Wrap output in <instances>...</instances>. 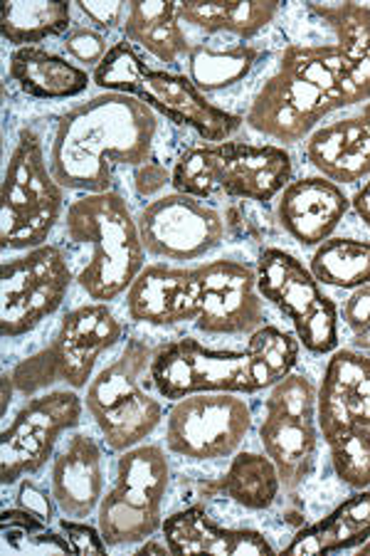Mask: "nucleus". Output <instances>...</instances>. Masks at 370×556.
Here are the masks:
<instances>
[{
  "label": "nucleus",
  "mask_w": 370,
  "mask_h": 556,
  "mask_svg": "<svg viewBox=\"0 0 370 556\" xmlns=\"http://www.w3.org/2000/svg\"><path fill=\"white\" fill-rule=\"evenodd\" d=\"M92 79L106 92L139 97L156 114H164L180 127H191L210 143L228 141L242 127L238 114L215 106L188 77L151 70L129 40L112 45Z\"/></svg>",
  "instance_id": "0eeeda50"
},
{
  "label": "nucleus",
  "mask_w": 370,
  "mask_h": 556,
  "mask_svg": "<svg viewBox=\"0 0 370 556\" xmlns=\"http://www.w3.org/2000/svg\"><path fill=\"white\" fill-rule=\"evenodd\" d=\"M15 391H17V389H15L13 374H5V376H3V416L8 414V406H11Z\"/></svg>",
  "instance_id": "a19ab883"
},
{
  "label": "nucleus",
  "mask_w": 370,
  "mask_h": 556,
  "mask_svg": "<svg viewBox=\"0 0 370 556\" xmlns=\"http://www.w3.org/2000/svg\"><path fill=\"white\" fill-rule=\"evenodd\" d=\"M65 195L44 161L42 141L33 129L17 134L15 149L3 178V213H0V240L3 250L28 253L40 245L62 218Z\"/></svg>",
  "instance_id": "9d476101"
},
{
  "label": "nucleus",
  "mask_w": 370,
  "mask_h": 556,
  "mask_svg": "<svg viewBox=\"0 0 370 556\" xmlns=\"http://www.w3.org/2000/svg\"><path fill=\"white\" fill-rule=\"evenodd\" d=\"M156 134L158 116L139 97H92L60 119L50 149L52 176L69 191H114L116 168L149 164Z\"/></svg>",
  "instance_id": "f03ea898"
},
{
  "label": "nucleus",
  "mask_w": 370,
  "mask_h": 556,
  "mask_svg": "<svg viewBox=\"0 0 370 556\" xmlns=\"http://www.w3.org/2000/svg\"><path fill=\"white\" fill-rule=\"evenodd\" d=\"M85 399L75 389L44 391L17 410L3 430L0 457H3V485L38 475L55 455L60 438L75 430L82 420Z\"/></svg>",
  "instance_id": "dca6fc26"
},
{
  "label": "nucleus",
  "mask_w": 370,
  "mask_h": 556,
  "mask_svg": "<svg viewBox=\"0 0 370 556\" xmlns=\"http://www.w3.org/2000/svg\"><path fill=\"white\" fill-rule=\"evenodd\" d=\"M311 13L336 33V48L346 75L348 104L370 102V8L360 3L311 5Z\"/></svg>",
  "instance_id": "5701e85b"
},
{
  "label": "nucleus",
  "mask_w": 370,
  "mask_h": 556,
  "mask_svg": "<svg viewBox=\"0 0 370 556\" xmlns=\"http://www.w3.org/2000/svg\"><path fill=\"white\" fill-rule=\"evenodd\" d=\"M137 220L146 255L170 263H191L213 253L225 238L220 213L178 191L151 201Z\"/></svg>",
  "instance_id": "f3484780"
},
{
  "label": "nucleus",
  "mask_w": 370,
  "mask_h": 556,
  "mask_svg": "<svg viewBox=\"0 0 370 556\" xmlns=\"http://www.w3.org/2000/svg\"><path fill=\"white\" fill-rule=\"evenodd\" d=\"M139 552H141V554H151V552H158V554H168V552H170V546L166 544V540H164V544H158L156 540H153V536H149V540H146V544H143Z\"/></svg>",
  "instance_id": "79ce46f5"
},
{
  "label": "nucleus",
  "mask_w": 370,
  "mask_h": 556,
  "mask_svg": "<svg viewBox=\"0 0 370 556\" xmlns=\"http://www.w3.org/2000/svg\"><path fill=\"white\" fill-rule=\"evenodd\" d=\"M11 77L23 92L38 100H69L89 87L87 72L42 48H17L11 55Z\"/></svg>",
  "instance_id": "393cba45"
},
{
  "label": "nucleus",
  "mask_w": 370,
  "mask_h": 556,
  "mask_svg": "<svg viewBox=\"0 0 370 556\" xmlns=\"http://www.w3.org/2000/svg\"><path fill=\"white\" fill-rule=\"evenodd\" d=\"M257 290L294 325V337L311 354H331L339 346V307L299 257L269 248L257 260Z\"/></svg>",
  "instance_id": "f8f14e48"
},
{
  "label": "nucleus",
  "mask_w": 370,
  "mask_h": 556,
  "mask_svg": "<svg viewBox=\"0 0 370 556\" xmlns=\"http://www.w3.org/2000/svg\"><path fill=\"white\" fill-rule=\"evenodd\" d=\"M225 497L238 502L245 509H269L282 490L277 465L267 453L238 451L225 478L218 482Z\"/></svg>",
  "instance_id": "cd10ccee"
},
{
  "label": "nucleus",
  "mask_w": 370,
  "mask_h": 556,
  "mask_svg": "<svg viewBox=\"0 0 370 556\" xmlns=\"http://www.w3.org/2000/svg\"><path fill=\"white\" fill-rule=\"evenodd\" d=\"M356 346H368L370 349V331L363 337H356Z\"/></svg>",
  "instance_id": "37998d69"
},
{
  "label": "nucleus",
  "mask_w": 370,
  "mask_h": 556,
  "mask_svg": "<svg viewBox=\"0 0 370 556\" xmlns=\"http://www.w3.org/2000/svg\"><path fill=\"white\" fill-rule=\"evenodd\" d=\"M299 339L275 325L252 331L245 349H210L193 337L161 344L153 352L149 379L164 399L178 401L191 393H252L269 391L294 371Z\"/></svg>",
  "instance_id": "7ed1b4c3"
},
{
  "label": "nucleus",
  "mask_w": 370,
  "mask_h": 556,
  "mask_svg": "<svg viewBox=\"0 0 370 556\" xmlns=\"http://www.w3.org/2000/svg\"><path fill=\"white\" fill-rule=\"evenodd\" d=\"M188 79L207 92H222L245 79L257 62V50L250 45H232V48H210V45H193L188 52Z\"/></svg>",
  "instance_id": "c756f323"
},
{
  "label": "nucleus",
  "mask_w": 370,
  "mask_h": 556,
  "mask_svg": "<svg viewBox=\"0 0 370 556\" xmlns=\"http://www.w3.org/2000/svg\"><path fill=\"white\" fill-rule=\"evenodd\" d=\"M166 184H170V174L164 166H158L156 161H149V164L137 168V181H133V188H137V193L143 195V199L158 193Z\"/></svg>",
  "instance_id": "58836bf2"
},
{
  "label": "nucleus",
  "mask_w": 370,
  "mask_h": 556,
  "mask_svg": "<svg viewBox=\"0 0 370 556\" xmlns=\"http://www.w3.org/2000/svg\"><path fill=\"white\" fill-rule=\"evenodd\" d=\"M180 3H131L129 17H126L124 33L126 40L139 45L149 55L174 65L180 58H188L193 45L188 42V35L180 25Z\"/></svg>",
  "instance_id": "a878e982"
},
{
  "label": "nucleus",
  "mask_w": 370,
  "mask_h": 556,
  "mask_svg": "<svg viewBox=\"0 0 370 556\" xmlns=\"http://www.w3.org/2000/svg\"><path fill=\"white\" fill-rule=\"evenodd\" d=\"M124 327L106 302L82 304L62 317L55 339L40 352L23 358L11 371L23 396L52 391L58 386L87 389L99 356L122 342Z\"/></svg>",
  "instance_id": "6e6552de"
},
{
  "label": "nucleus",
  "mask_w": 370,
  "mask_h": 556,
  "mask_svg": "<svg viewBox=\"0 0 370 556\" xmlns=\"http://www.w3.org/2000/svg\"><path fill=\"white\" fill-rule=\"evenodd\" d=\"M279 13V3H232V0H218V3H180V21L195 30L207 35L228 33L240 40H252L275 23Z\"/></svg>",
  "instance_id": "bb28decb"
},
{
  "label": "nucleus",
  "mask_w": 370,
  "mask_h": 556,
  "mask_svg": "<svg viewBox=\"0 0 370 556\" xmlns=\"http://www.w3.org/2000/svg\"><path fill=\"white\" fill-rule=\"evenodd\" d=\"M370 540V488L356 490V495L343 500L341 505L319 522L304 527L284 546V554H339L356 552Z\"/></svg>",
  "instance_id": "b1692460"
},
{
  "label": "nucleus",
  "mask_w": 370,
  "mask_h": 556,
  "mask_svg": "<svg viewBox=\"0 0 370 556\" xmlns=\"http://www.w3.org/2000/svg\"><path fill=\"white\" fill-rule=\"evenodd\" d=\"M0 525H3L5 544L15 542V549H21V540H28L30 534L48 529V525H44L42 519H38L35 515H30V513H25L23 507L5 509L3 519H0Z\"/></svg>",
  "instance_id": "e433bc0d"
},
{
  "label": "nucleus",
  "mask_w": 370,
  "mask_h": 556,
  "mask_svg": "<svg viewBox=\"0 0 370 556\" xmlns=\"http://www.w3.org/2000/svg\"><path fill=\"white\" fill-rule=\"evenodd\" d=\"M72 267L58 245H40L0 267V334H30L65 302Z\"/></svg>",
  "instance_id": "4468645a"
},
{
  "label": "nucleus",
  "mask_w": 370,
  "mask_h": 556,
  "mask_svg": "<svg viewBox=\"0 0 370 556\" xmlns=\"http://www.w3.org/2000/svg\"><path fill=\"white\" fill-rule=\"evenodd\" d=\"M126 309L139 325H193L210 337H250L265 325L257 270L220 257L195 267L146 265L126 292Z\"/></svg>",
  "instance_id": "f257e3e1"
},
{
  "label": "nucleus",
  "mask_w": 370,
  "mask_h": 556,
  "mask_svg": "<svg viewBox=\"0 0 370 556\" xmlns=\"http://www.w3.org/2000/svg\"><path fill=\"white\" fill-rule=\"evenodd\" d=\"M336 478L350 490L370 488V426H346L323 435Z\"/></svg>",
  "instance_id": "2f4dec72"
},
{
  "label": "nucleus",
  "mask_w": 370,
  "mask_h": 556,
  "mask_svg": "<svg viewBox=\"0 0 370 556\" xmlns=\"http://www.w3.org/2000/svg\"><path fill=\"white\" fill-rule=\"evenodd\" d=\"M350 201L327 176H306L279 193L277 218L296 243L319 248L341 226Z\"/></svg>",
  "instance_id": "6ab92c4d"
},
{
  "label": "nucleus",
  "mask_w": 370,
  "mask_h": 556,
  "mask_svg": "<svg viewBox=\"0 0 370 556\" xmlns=\"http://www.w3.org/2000/svg\"><path fill=\"white\" fill-rule=\"evenodd\" d=\"M65 228L72 243L92 248L77 275V285L89 298L112 302L131 290L146 267V248L122 193H85L67 208Z\"/></svg>",
  "instance_id": "39448f33"
},
{
  "label": "nucleus",
  "mask_w": 370,
  "mask_h": 556,
  "mask_svg": "<svg viewBox=\"0 0 370 556\" xmlns=\"http://www.w3.org/2000/svg\"><path fill=\"white\" fill-rule=\"evenodd\" d=\"M69 3H5L0 28L17 48H38L42 40L67 35L72 28Z\"/></svg>",
  "instance_id": "7c9ffc66"
},
{
  "label": "nucleus",
  "mask_w": 370,
  "mask_h": 556,
  "mask_svg": "<svg viewBox=\"0 0 370 556\" xmlns=\"http://www.w3.org/2000/svg\"><path fill=\"white\" fill-rule=\"evenodd\" d=\"M60 529L75 554H106V549H110V544L104 542L99 527L94 529L85 522H79V519L65 517L60 519Z\"/></svg>",
  "instance_id": "72a5a7b5"
},
{
  "label": "nucleus",
  "mask_w": 370,
  "mask_h": 556,
  "mask_svg": "<svg viewBox=\"0 0 370 556\" xmlns=\"http://www.w3.org/2000/svg\"><path fill=\"white\" fill-rule=\"evenodd\" d=\"M50 490L58 509L69 519L94 515L104 497L102 447L92 435H72L50 472Z\"/></svg>",
  "instance_id": "412c9836"
},
{
  "label": "nucleus",
  "mask_w": 370,
  "mask_h": 556,
  "mask_svg": "<svg viewBox=\"0 0 370 556\" xmlns=\"http://www.w3.org/2000/svg\"><path fill=\"white\" fill-rule=\"evenodd\" d=\"M319 435L314 383L292 371L269 389L259 426L261 447L272 457L286 490L299 488L314 472Z\"/></svg>",
  "instance_id": "ddd939ff"
},
{
  "label": "nucleus",
  "mask_w": 370,
  "mask_h": 556,
  "mask_svg": "<svg viewBox=\"0 0 370 556\" xmlns=\"http://www.w3.org/2000/svg\"><path fill=\"white\" fill-rule=\"evenodd\" d=\"M294 164L286 149L272 143H203L186 151L170 172V186L193 199L228 193L232 199L272 201L292 184Z\"/></svg>",
  "instance_id": "423d86ee"
},
{
  "label": "nucleus",
  "mask_w": 370,
  "mask_h": 556,
  "mask_svg": "<svg viewBox=\"0 0 370 556\" xmlns=\"http://www.w3.org/2000/svg\"><path fill=\"white\" fill-rule=\"evenodd\" d=\"M170 463L164 447L141 443L119 453L116 480L97 509V527L110 546L146 542L164 525Z\"/></svg>",
  "instance_id": "9b49d317"
},
{
  "label": "nucleus",
  "mask_w": 370,
  "mask_h": 556,
  "mask_svg": "<svg viewBox=\"0 0 370 556\" xmlns=\"http://www.w3.org/2000/svg\"><path fill=\"white\" fill-rule=\"evenodd\" d=\"M77 8L97 25V30L106 35L126 25L131 3H89V0H82V3H77Z\"/></svg>",
  "instance_id": "c9c22d12"
},
{
  "label": "nucleus",
  "mask_w": 370,
  "mask_h": 556,
  "mask_svg": "<svg viewBox=\"0 0 370 556\" xmlns=\"http://www.w3.org/2000/svg\"><path fill=\"white\" fill-rule=\"evenodd\" d=\"M309 270L321 285L336 290L354 292L370 285V240L331 236L314 250Z\"/></svg>",
  "instance_id": "c85d7f7f"
},
{
  "label": "nucleus",
  "mask_w": 370,
  "mask_h": 556,
  "mask_svg": "<svg viewBox=\"0 0 370 556\" xmlns=\"http://www.w3.org/2000/svg\"><path fill=\"white\" fill-rule=\"evenodd\" d=\"M17 507H23L25 513L42 519L44 525H50L55 519L58 502L52 497V492H44L40 485H35L33 480L23 478L21 488H17Z\"/></svg>",
  "instance_id": "f704fd0d"
},
{
  "label": "nucleus",
  "mask_w": 370,
  "mask_h": 556,
  "mask_svg": "<svg viewBox=\"0 0 370 556\" xmlns=\"http://www.w3.org/2000/svg\"><path fill=\"white\" fill-rule=\"evenodd\" d=\"M65 50L67 55L75 62H82L89 67H99L102 60L110 55V42H106V35L97 28H72L65 35Z\"/></svg>",
  "instance_id": "473e14b6"
},
{
  "label": "nucleus",
  "mask_w": 370,
  "mask_h": 556,
  "mask_svg": "<svg viewBox=\"0 0 370 556\" xmlns=\"http://www.w3.org/2000/svg\"><path fill=\"white\" fill-rule=\"evenodd\" d=\"M252 430V408L238 393H191L166 418L168 451L193 463L225 460Z\"/></svg>",
  "instance_id": "2eb2a0df"
},
{
  "label": "nucleus",
  "mask_w": 370,
  "mask_h": 556,
  "mask_svg": "<svg viewBox=\"0 0 370 556\" xmlns=\"http://www.w3.org/2000/svg\"><path fill=\"white\" fill-rule=\"evenodd\" d=\"M343 321L356 337H363L370 331V285L358 287L343 302Z\"/></svg>",
  "instance_id": "4c0bfd02"
},
{
  "label": "nucleus",
  "mask_w": 370,
  "mask_h": 556,
  "mask_svg": "<svg viewBox=\"0 0 370 556\" xmlns=\"http://www.w3.org/2000/svg\"><path fill=\"white\" fill-rule=\"evenodd\" d=\"M356 552H358V554H360V556H370V540H368V542H366V544H360V546H358V549H356Z\"/></svg>",
  "instance_id": "c03bdc74"
},
{
  "label": "nucleus",
  "mask_w": 370,
  "mask_h": 556,
  "mask_svg": "<svg viewBox=\"0 0 370 556\" xmlns=\"http://www.w3.org/2000/svg\"><path fill=\"white\" fill-rule=\"evenodd\" d=\"M350 205L358 213V218L363 220V226L370 230V176L366 178V184L358 188V193L350 199Z\"/></svg>",
  "instance_id": "ea45409f"
},
{
  "label": "nucleus",
  "mask_w": 370,
  "mask_h": 556,
  "mask_svg": "<svg viewBox=\"0 0 370 556\" xmlns=\"http://www.w3.org/2000/svg\"><path fill=\"white\" fill-rule=\"evenodd\" d=\"M156 346L143 339H129L119 358L104 366L87 386L85 408L114 453L141 445L164 420L161 401L146 389V376Z\"/></svg>",
  "instance_id": "1a4fd4ad"
},
{
  "label": "nucleus",
  "mask_w": 370,
  "mask_h": 556,
  "mask_svg": "<svg viewBox=\"0 0 370 556\" xmlns=\"http://www.w3.org/2000/svg\"><path fill=\"white\" fill-rule=\"evenodd\" d=\"M164 540L176 554L213 556H272L277 549L257 529H228L215 525L203 507H188L164 519Z\"/></svg>",
  "instance_id": "4be33fe9"
},
{
  "label": "nucleus",
  "mask_w": 370,
  "mask_h": 556,
  "mask_svg": "<svg viewBox=\"0 0 370 556\" xmlns=\"http://www.w3.org/2000/svg\"><path fill=\"white\" fill-rule=\"evenodd\" d=\"M321 438L346 426H370V354L360 349L333 352L316 389Z\"/></svg>",
  "instance_id": "a211bd4d"
},
{
  "label": "nucleus",
  "mask_w": 370,
  "mask_h": 556,
  "mask_svg": "<svg viewBox=\"0 0 370 556\" xmlns=\"http://www.w3.org/2000/svg\"><path fill=\"white\" fill-rule=\"evenodd\" d=\"M343 106L350 104L336 45H289L277 72L252 100L245 122L261 137L296 143Z\"/></svg>",
  "instance_id": "20e7f679"
},
{
  "label": "nucleus",
  "mask_w": 370,
  "mask_h": 556,
  "mask_svg": "<svg viewBox=\"0 0 370 556\" xmlns=\"http://www.w3.org/2000/svg\"><path fill=\"white\" fill-rule=\"evenodd\" d=\"M309 164L333 184H358L370 176V102L354 116L323 124L306 139Z\"/></svg>",
  "instance_id": "aec40b11"
}]
</instances>
